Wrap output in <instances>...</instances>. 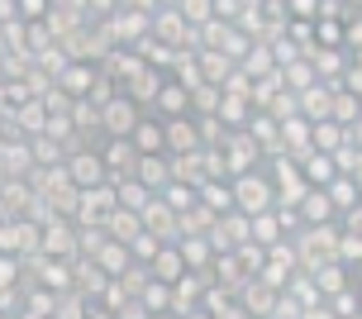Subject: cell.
Here are the masks:
<instances>
[{
	"label": "cell",
	"mask_w": 362,
	"mask_h": 319,
	"mask_svg": "<svg viewBox=\"0 0 362 319\" xmlns=\"http://www.w3.org/2000/svg\"><path fill=\"white\" fill-rule=\"evenodd\" d=\"M334 238H339V224L329 219V224H300V229L291 233V248H296V267L310 272V267H320L334 257Z\"/></svg>",
	"instance_id": "6da1fadb"
},
{
	"label": "cell",
	"mask_w": 362,
	"mask_h": 319,
	"mask_svg": "<svg viewBox=\"0 0 362 319\" xmlns=\"http://www.w3.org/2000/svg\"><path fill=\"white\" fill-rule=\"evenodd\" d=\"M229 191H234V210L238 214H262L276 205V195H272V177L262 167L253 172H243V177H229Z\"/></svg>",
	"instance_id": "7a4b0ae2"
},
{
	"label": "cell",
	"mask_w": 362,
	"mask_h": 319,
	"mask_svg": "<svg viewBox=\"0 0 362 319\" xmlns=\"http://www.w3.org/2000/svg\"><path fill=\"white\" fill-rule=\"evenodd\" d=\"M219 167H224V177H243V172L262 167V148H257L243 129H229L224 143H219Z\"/></svg>",
	"instance_id": "3957f363"
},
{
	"label": "cell",
	"mask_w": 362,
	"mask_h": 319,
	"mask_svg": "<svg viewBox=\"0 0 362 319\" xmlns=\"http://www.w3.org/2000/svg\"><path fill=\"white\" fill-rule=\"evenodd\" d=\"M144 120V105H134L124 91H115L100 105V139H129V129Z\"/></svg>",
	"instance_id": "277c9868"
},
{
	"label": "cell",
	"mask_w": 362,
	"mask_h": 319,
	"mask_svg": "<svg viewBox=\"0 0 362 319\" xmlns=\"http://www.w3.org/2000/svg\"><path fill=\"white\" fill-rule=\"evenodd\" d=\"M38 253H48V257H76V224L67 214L38 219Z\"/></svg>",
	"instance_id": "5b68a950"
},
{
	"label": "cell",
	"mask_w": 362,
	"mask_h": 319,
	"mask_svg": "<svg viewBox=\"0 0 362 319\" xmlns=\"http://www.w3.org/2000/svg\"><path fill=\"white\" fill-rule=\"evenodd\" d=\"M243 238H248V214H238V210L215 214V219H210V229H205V243H210V253H234Z\"/></svg>",
	"instance_id": "8992f818"
},
{
	"label": "cell",
	"mask_w": 362,
	"mask_h": 319,
	"mask_svg": "<svg viewBox=\"0 0 362 319\" xmlns=\"http://www.w3.org/2000/svg\"><path fill=\"white\" fill-rule=\"evenodd\" d=\"M0 253H10V257H29V253H38V219H29V214L0 219Z\"/></svg>",
	"instance_id": "52a82bcc"
},
{
	"label": "cell",
	"mask_w": 362,
	"mask_h": 319,
	"mask_svg": "<svg viewBox=\"0 0 362 319\" xmlns=\"http://www.w3.org/2000/svg\"><path fill=\"white\" fill-rule=\"evenodd\" d=\"M110 210H115V186H110V181H100V186H86V191H76L72 224H105Z\"/></svg>",
	"instance_id": "ba28073f"
},
{
	"label": "cell",
	"mask_w": 362,
	"mask_h": 319,
	"mask_svg": "<svg viewBox=\"0 0 362 319\" xmlns=\"http://www.w3.org/2000/svg\"><path fill=\"white\" fill-rule=\"evenodd\" d=\"M100 24H105V34L115 38V48H134V43L148 34V15L129 10V5H115V15H105Z\"/></svg>",
	"instance_id": "9c48e42d"
},
{
	"label": "cell",
	"mask_w": 362,
	"mask_h": 319,
	"mask_svg": "<svg viewBox=\"0 0 362 319\" xmlns=\"http://www.w3.org/2000/svg\"><path fill=\"white\" fill-rule=\"evenodd\" d=\"M186 19L177 15V5H158L153 15H148V38L153 43H167V48H186Z\"/></svg>",
	"instance_id": "30bf717a"
},
{
	"label": "cell",
	"mask_w": 362,
	"mask_h": 319,
	"mask_svg": "<svg viewBox=\"0 0 362 319\" xmlns=\"http://www.w3.org/2000/svg\"><path fill=\"white\" fill-rule=\"evenodd\" d=\"M62 172L72 177L76 191H86V186H100V181H110V177H105V162H100V153H95V148H76V153H67Z\"/></svg>",
	"instance_id": "8fae6325"
},
{
	"label": "cell",
	"mask_w": 362,
	"mask_h": 319,
	"mask_svg": "<svg viewBox=\"0 0 362 319\" xmlns=\"http://www.w3.org/2000/svg\"><path fill=\"white\" fill-rule=\"evenodd\" d=\"M158 86H163V71H153V67L144 62V57H139V62H134V67H129L124 76H119V91H124L134 105H153Z\"/></svg>",
	"instance_id": "7c38bea8"
},
{
	"label": "cell",
	"mask_w": 362,
	"mask_h": 319,
	"mask_svg": "<svg viewBox=\"0 0 362 319\" xmlns=\"http://www.w3.org/2000/svg\"><path fill=\"white\" fill-rule=\"evenodd\" d=\"M95 153H100V162H105V177L119 181V177H134V162H139V148L129 139H100L95 143Z\"/></svg>",
	"instance_id": "4fadbf2b"
},
{
	"label": "cell",
	"mask_w": 362,
	"mask_h": 319,
	"mask_svg": "<svg viewBox=\"0 0 362 319\" xmlns=\"http://www.w3.org/2000/svg\"><path fill=\"white\" fill-rule=\"evenodd\" d=\"M276 286H267L262 277H248V282L238 286V310L243 315H253V319H272V310H276Z\"/></svg>",
	"instance_id": "5bb4252c"
},
{
	"label": "cell",
	"mask_w": 362,
	"mask_h": 319,
	"mask_svg": "<svg viewBox=\"0 0 362 319\" xmlns=\"http://www.w3.org/2000/svg\"><path fill=\"white\" fill-rule=\"evenodd\" d=\"M139 219H144V233H153L158 243H177L181 233H177V214L163 205V195H153L144 210H139Z\"/></svg>",
	"instance_id": "9a60e30c"
},
{
	"label": "cell",
	"mask_w": 362,
	"mask_h": 319,
	"mask_svg": "<svg viewBox=\"0 0 362 319\" xmlns=\"http://www.w3.org/2000/svg\"><path fill=\"white\" fill-rule=\"evenodd\" d=\"M95 76H100V67H95V62H76V57H67V67L53 76V86L62 91V95L81 100V95L90 91V81H95Z\"/></svg>",
	"instance_id": "2e32d148"
},
{
	"label": "cell",
	"mask_w": 362,
	"mask_h": 319,
	"mask_svg": "<svg viewBox=\"0 0 362 319\" xmlns=\"http://www.w3.org/2000/svg\"><path fill=\"white\" fill-rule=\"evenodd\" d=\"M153 115H158V120L191 115V91L181 86V81H172V76H163V86H158V95H153Z\"/></svg>",
	"instance_id": "e0dca14e"
},
{
	"label": "cell",
	"mask_w": 362,
	"mask_h": 319,
	"mask_svg": "<svg viewBox=\"0 0 362 319\" xmlns=\"http://www.w3.org/2000/svg\"><path fill=\"white\" fill-rule=\"evenodd\" d=\"M191 148H200L196 115H177V120H163V153H191Z\"/></svg>",
	"instance_id": "ac0fdd59"
},
{
	"label": "cell",
	"mask_w": 362,
	"mask_h": 319,
	"mask_svg": "<svg viewBox=\"0 0 362 319\" xmlns=\"http://www.w3.org/2000/svg\"><path fill=\"white\" fill-rule=\"evenodd\" d=\"M105 282H110V277L100 272V267H95V257H81V253L72 257V291H76V296H86V301H100Z\"/></svg>",
	"instance_id": "d6986e66"
},
{
	"label": "cell",
	"mask_w": 362,
	"mask_h": 319,
	"mask_svg": "<svg viewBox=\"0 0 362 319\" xmlns=\"http://www.w3.org/2000/svg\"><path fill=\"white\" fill-rule=\"evenodd\" d=\"M134 177L144 181L148 191H163L167 181H172V158H167V153H139V162H134Z\"/></svg>",
	"instance_id": "ffe728a7"
},
{
	"label": "cell",
	"mask_w": 362,
	"mask_h": 319,
	"mask_svg": "<svg viewBox=\"0 0 362 319\" xmlns=\"http://www.w3.org/2000/svg\"><path fill=\"white\" fill-rule=\"evenodd\" d=\"M148 277H153V282H177V277H186V262H181V253H177V243H158V253H153V257H148Z\"/></svg>",
	"instance_id": "44dd1931"
},
{
	"label": "cell",
	"mask_w": 362,
	"mask_h": 319,
	"mask_svg": "<svg viewBox=\"0 0 362 319\" xmlns=\"http://www.w3.org/2000/svg\"><path fill=\"white\" fill-rule=\"evenodd\" d=\"M205 277H196V272H186V277H177L172 282V315H186V310H200V296H205Z\"/></svg>",
	"instance_id": "7402d4cb"
},
{
	"label": "cell",
	"mask_w": 362,
	"mask_h": 319,
	"mask_svg": "<svg viewBox=\"0 0 362 319\" xmlns=\"http://www.w3.org/2000/svg\"><path fill=\"white\" fill-rule=\"evenodd\" d=\"M325 195H329V205H334V214H344V210H358V195H362V177H334L325 181Z\"/></svg>",
	"instance_id": "603a6c76"
},
{
	"label": "cell",
	"mask_w": 362,
	"mask_h": 319,
	"mask_svg": "<svg viewBox=\"0 0 362 319\" xmlns=\"http://www.w3.org/2000/svg\"><path fill=\"white\" fill-rule=\"evenodd\" d=\"M310 282H315V291L320 296H334V291H344V286H353V267L344 262H320V267H310Z\"/></svg>",
	"instance_id": "cb8c5ba5"
},
{
	"label": "cell",
	"mask_w": 362,
	"mask_h": 319,
	"mask_svg": "<svg viewBox=\"0 0 362 319\" xmlns=\"http://www.w3.org/2000/svg\"><path fill=\"white\" fill-rule=\"evenodd\" d=\"M105 233L115 238V243H134L139 233H144V219H139V210H124V205H115V210L105 214Z\"/></svg>",
	"instance_id": "d4e9b609"
},
{
	"label": "cell",
	"mask_w": 362,
	"mask_h": 319,
	"mask_svg": "<svg viewBox=\"0 0 362 319\" xmlns=\"http://www.w3.org/2000/svg\"><path fill=\"white\" fill-rule=\"evenodd\" d=\"M196 200L205 205L210 214H224V210H234V191H229V181L224 177H210V181H200L196 186Z\"/></svg>",
	"instance_id": "484cf974"
},
{
	"label": "cell",
	"mask_w": 362,
	"mask_h": 319,
	"mask_svg": "<svg viewBox=\"0 0 362 319\" xmlns=\"http://www.w3.org/2000/svg\"><path fill=\"white\" fill-rule=\"evenodd\" d=\"M296 214H300V224H329V219H334V205H329L325 186H310V191L300 195Z\"/></svg>",
	"instance_id": "4316f807"
},
{
	"label": "cell",
	"mask_w": 362,
	"mask_h": 319,
	"mask_svg": "<svg viewBox=\"0 0 362 319\" xmlns=\"http://www.w3.org/2000/svg\"><path fill=\"white\" fill-rule=\"evenodd\" d=\"M177 253H181V262H186V272H205L210 267V243H205V233H181L177 238Z\"/></svg>",
	"instance_id": "83f0119b"
},
{
	"label": "cell",
	"mask_w": 362,
	"mask_h": 319,
	"mask_svg": "<svg viewBox=\"0 0 362 319\" xmlns=\"http://www.w3.org/2000/svg\"><path fill=\"white\" fill-rule=\"evenodd\" d=\"M196 71H200V81H210V86H219L229 71H234V62L219 53V48H196Z\"/></svg>",
	"instance_id": "f1b7e54d"
},
{
	"label": "cell",
	"mask_w": 362,
	"mask_h": 319,
	"mask_svg": "<svg viewBox=\"0 0 362 319\" xmlns=\"http://www.w3.org/2000/svg\"><path fill=\"white\" fill-rule=\"evenodd\" d=\"M234 67L243 71V76H253V81H257V76H272V71H276V62H272V48H267V43H257V38H253V43H248V53L238 57Z\"/></svg>",
	"instance_id": "f546056e"
},
{
	"label": "cell",
	"mask_w": 362,
	"mask_h": 319,
	"mask_svg": "<svg viewBox=\"0 0 362 319\" xmlns=\"http://www.w3.org/2000/svg\"><path fill=\"white\" fill-rule=\"evenodd\" d=\"M90 257H95V267H100L105 277H119V272H129V262H134V257H129V248H124V243H115V238H105V243L90 253Z\"/></svg>",
	"instance_id": "4dcf8cb0"
},
{
	"label": "cell",
	"mask_w": 362,
	"mask_h": 319,
	"mask_svg": "<svg viewBox=\"0 0 362 319\" xmlns=\"http://www.w3.org/2000/svg\"><path fill=\"white\" fill-rule=\"evenodd\" d=\"M129 143H134V148H139V153H163V120H158V115H153V120H139V124L129 129Z\"/></svg>",
	"instance_id": "1f68e13d"
},
{
	"label": "cell",
	"mask_w": 362,
	"mask_h": 319,
	"mask_svg": "<svg viewBox=\"0 0 362 319\" xmlns=\"http://www.w3.org/2000/svg\"><path fill=\"white\" fill-rule=\"evenodd\" d=\"M248 115H253V105H248L243 95H224V91H219L215 120H219V124H224V129H243V124H248Z\"/></svg>",
	"instance_id": "d6a6232c"
},
{
	"label": "cell",
	"mask_w": 362,
	"mask_h": 319,
	"mask_svg": "<svg viewBox=\"0 0 362 319\" xmlns=\"http://www.w3.org/2000/svg\"><path fill=\"white\" fill-rule=\"evenodd\" d=\"M110 186H115V205H124V210H144L148 200H153V191L139 177H119V181H110Z\"/></svg>",
	"instance_id": "836d02e7"
},
{
	"label": "cell",
	"mask_w": 362,
	"mask_h": 319,
	"mask_svg": "<svg viewBox=\"0 0 362 319\" xmlns=\"http://www.w3.org/2000/svg\"><path fill=\"white\" fill-rule=\"evenodd\" d=\"M296 167H300V177H305L310 186H325V181L334 177V162H329V153H315V148H305V153L296 158Z\"/></svg>",
	"instance_id": "e575fe53"
},
{
	"label": "cell",
	"mask_w": 362,
	"mask_h": 319,
	"mask_svg": "<svg viewBox=\"0 0 362 319\" xmlns=\"http://www.w3.org/2000/svg\"><path fill=\"white\" fill-rule=\"evenodd\" d=\"M29 153H34V167H62L67 162V148L57 139H48V134H34L29 139Z\"/></svg>",
	"instance_id": "d590c367"
},
{
	"label": "cell",
	"mask_w": 362,
	"mask_h": 319,
	"mask_svg": "<svg viewBox=\"0 0 362 319\" xmlns=\"http://www.w3.org/2000/svg\"><path fill=\"white\" fill-rule=\"evenodd\" d=\"M329 162H334V172L339 177H362V143H339L334 153H329Z\"/></svg>",
	"instance_id": "8d00e7d4"
},
{
	"label": "cell",
	"mask_w": 362,
	"mask_h": 319,
	"mask_svg": "<svg viewBox=\"0 0 362 319\" xmlns=\"http://www.w3.org/2000/svg\"><path fill=\"white\" fill-rule=\"evenodd\" d=\"M329 120L334 124H362V110H358V95L353 91H334V100H329Z\"/></svg>",
	"instance_id": "74e56055"
},
{
	"label": "cell",
	"mask_w": 362,
	"mask_h": 319,
	"mask_svg": "<svg viewBox=\"0 0 362 319\" xmlns=\"http://www.w3.org/2000/svg\"><path fill=\"white\" fill-rule=\"evenodd\" d=\"M344 143V124H334V120H315L310 124V148L315 153H334Z\"/></svg>",
	"instance_id": "f35d334b"
},
{
	"label": "cell",
	"mask_w": 362,
	"mask_h": 319,
	"mask_svg": "<svg viewBox=\"0 0 362 319\" xmlns=\"http://www.w3.org/2000/svg\"><path fill=\"white\" fill-rule=\"evenodd\" d=\"M139 305H144L148 315H158V310H172V286H167V282H153V277H148V282L139 286Z\"/></svg>",
	"instance_id": "ab89813d"
},
{
	"label": "cell",
	"mask_w": 362,
	"mask_h": 319,
	"mask_svg": "<svg viewBox=\"0 0 362 319\" xmlns=\"http://www.w3.org/2000/svg\"><path fill=\"white\" fill-rule=\"evenodd\" d=\"M90 305H95V301L76 296V291H57V296H53V319H86Z\"/></svg>",
	"instance_id": "60d3db41"
},
{
	"label": "cell",
	"mask_w": 362,
	"mask_h": 319,
	"mask_svg": "<svg viewBox=\"0 0 362 319\" xmlns=\"http://www.w3.org/2000/svg\"><path fill=\"white\" fill-rule=\"evenodd\" d=\"M153 195H163V205L172 214H181V210H191V205H196V186H186V181H167L163 191H153Z\"/></svg>",
	"instance_id": "b9f144b4"
},
{
	"label": "cell",
	"mask_w": 362,
	"mask_h": 319,
	"mask_svg": "<svg viewBox=\"0 0 362 319\" xmlns=\"http://www.w3.org/2000/svg\"><path fill=\"white\" fill-rule=\"evenodd\" d=\"M276 76H281V86H286V91H305L310 81H320L305 57H296V62H286V67H276Z\"/></svg>",
	"instance_id": "7bdbcfd3"
},
{
	"label": "cell",
	"mask_w": 362,
	"mask_h": 319,
	"mask_svg": "<svg viewBox=\"0 0 362 319\" xmlns=\"http://www.w3.org/2000/svg\"><path fill=\"white\" fill-rule=\"evenodd\" d=\"M334 262H344V267H358L362 262V233L339 229V238H334Z\"/></svg>",
	"instance_id": "ee69618b"
},
{
	"label": "cell",
	"mask_w": 362,
	"mask_h": 319,
	"mask_svg": "<svg viewBox=\"0 0 362 319\" xmlns=\"http://www.w3.org/2000/svg\"><path fill=\"white\" fill-rule=\"evenodd\" d=\"M234 262L243 267L248 277H257V272H262V262H267V248H262V243H253V238H243V243L234 248Z\"/></svg>",
	"instance_id": "f6af8a7d"
},
{
	"label": "cell",
	"mask_w": 362,
	"mask_h": 319,
	"mask_svg": "<svg viewBox=\"0 0 362 319\" xmlns=\"http://www.w3.org/2000/svg\"><path fill=\"white\" fill-rule=\"evenodd\" d=\"M325 310H329L334 319L358 315V286H344V291H334V296H325Z\"/></svg>",
	"instance_id": "bcb514c9"
},
{
	"label": "cell",
	"mask_w": 362,
	"mask_h": 319,
	"mask_svg": "<svg viewBox=\"0 0 362 319\" xmlns=\"http://www.w3.org/2000/svg\"><path fill=\"white\" fill-rule=\"evenodd\" d=\"M29 62H34V67L43 71V76H48V81H53L57 71L67 67V53H62V48H57V43H48V48H38V53L29 57Z\"/></svg>",
	"instance_id": "7dc6e473"
},
{
	"label": "cell",
	"mask_w": 362,
	"mask_h": 319,
	"mask_svg": "<svg viewBox=\"0 0 362 319\" xmlns=\"http://www.w3.org/2000/svg\"><path fill=\"white\" fill-rule=\"evenodd\" d=\"M177 15L191 24V29H200V24H210L215 19V5L210 0H177Z\"/></svg>",
	"instance_id": "c3c4849f"
},
{
	"label": "cell",
	"mask_w": 362,
	"mask_h": 319,
	"mask_svg": "<svg viewBox=\"0 0 362 319\" xmlns=\"http://www.w3.org/2000/svg\"><path fill=\"white\" fill-rule=\"evenodd\" d=\"M315 48H344V19H315Z\"/></svg>",
	"instance_id": "681fc988"
},
{
	"label": "cell",
	"mask_w": 362,
	"mask_h": 319,
	"mask_svg": "<svg viewBox=\"0 0 362 319\" xmlns=\"http://www.w3.org/2000/svg\"><path fill=\"white\" fill-rule=\"evenodd\" d=\"M215 105H219V86H210V81L191 86V115H215Z\"/></svg>",
	"instance_id": "f907efd6"
},
{
	"label": "cell",
	"mask_w": 362,
	"mask_h": 319,
	"mask_svg": "<svg viewBox=\"0 0 362 319\" xmlns=\"http://www.w3.org/2000/svg\"><path fill=\"white\" fill-rule=\"evenodd\" d=\"M262 115H272V120H291V115H296V91L276 86V91H272V100H267V110H262Z\"/></svg>",
	"instance_id": "816d5d0a"
},
{
	"label": "cell",
	"mask_w": 362,
	"mask_h": 319,
	"mask_svg": "<svg viewBox=\"0 0 362 319\" xmlns=\"http://www.w3.org/2000/svg\"><path fill=\"white\" fill-rule=\"evenodd\" d=\"M53 10V0H15V15L24 19V24H34V19H43Z\"/></svg>",
	"instance_id": "f5cc1de1"
},
{
	"label": "cell",
	"mask_w": 362,
	"mask_h": 319,
	"mask_svg": "<svg viewBox=\"0 0 362 319\" xmlns=\"http://www.w3.org/2000/svg\"><path fill=\"white\" fill-rule=\"evenodd\" d=\"M215 5V19H224V24H238V15H243V0H210Z\"/></svg>",
	"instance_id": "db71d44e"
},
{
	"label": "cell",
	"mask_w": 362,
	"mask_h": 319,
	"mask_svg": "<svg viewBox=\"0 0 362 319\" xmlns=\"http://www.w3.org/2000/svg\"><path fill=\"white\" fill-rule=\"evenodd\" d=\"M315 10H320V0H286L291 19H315Z\"/></svg>",
	"instance_id": "11a10c76"
},
{
	"label": "cell",
	"mask_w": 362,
	"mask_h": 319,
	"mask_svg": "<svg viewBox=\"0 0 362 319\" xmlns=\"http://www.w3.org/2000/svg\"><path fill=\"white\" fill-rule=\"evenodd\" d=\"M115 319H148V310L139 305V296H129V301L119 305V310H115Z\"/></svg>",
	"instance_id": "9f6ffc18"
},
{
	"label": "cell",
	"mask_w": 362,
	"mask_h": 319,
	"mask_svg": "<svg viewBox=\"0 0 362 319\" xmlns=\"http://www.w3.org/2000/svg\"><path fill=\"white\" fill-rule=\"evenodd\" d=\"M296 319H334V315H329V310H325V301H320V305H305V310H300Z\"/></svg>",
	"instance_id": "6f0895ef"
},
{
	"label": "cell",
	"mask_w": 362,
	"mask_h": 319,
	"mask_svg": "<svg viewBox=\"0 0 362 319\" xmlns=\"http://www.w3.org/2000/svg\"><path fill=\"white\" fill-rule=\"evenodd\" d=\"M119 5H129V10H139V15H153V10H158V0H119Z\"/></svg>",
	"instance_id": "680465c9"
},
{
	"label": "cell",
	"mask_w": 362,
	"mask_h": 319,
	"mask_svg": "<svg viewBox=\"0 0 362 319\" xmlns=\"http://www.w3.org/2000/svg\"><path fill=\"white\" fill-rule=\"evenodd\" d=\"M86 319H115V315H110V310H100V305H90V310H86Z\"/></svg>",
	"instance_id": "91938a15"
},
{
	"label": "cell",
	"mask_w": 362,
	"mask_h": 319,
	"mask_svg": "<svg viewBox=\"0 0 362 319\" xmlns=\"http://www.w3.org/2000/svg\"><path fill=\"white\" fill-rule=\"evenodd\" d=\"M181 319H210V315H205V310H186Z\"/></svg>",
	"instance_id": "94428289"
},
{
	"label": "cell",
	"mask_w": 362,
	"mask_h": 319,
	"mask_svg": "<svg viewBox=\"0 0 362 319\" xmlns=\"http://www.w3.org/2000/svg\"><path fill=\"white\" fill-rule=\"evenodd\" d=\"M148 319H177V315H172V310H158V315H148Z\"/></svg>",
	"instance_id": "6125c7cd"
},
{
	"label": "cell",
	"mask_w": 362,
	"mask_h": 319,
	"mask_svg": "<svg viewBox=\"0 0 362 319\" xmlns=\"http://www.w3.org/2000/svg\"><path fill=\"white\" fill-rule=\"evenodd\" d=\"M5 319H29V315H19V310H15V315H5Z\"/></svg>",
	"instance_id": "be15d7a7"
},
{
	"label": "cell",
	"mask_w": 362,
	"mask_h": 319,
	"mask_svg": "<svg viewBox=\"0 0 362 319\" xmlns=\"http://www.w3.org/2000/svg\"><path fill=\"white\" fill-rule=\"evenodd\" d=\"M344 5H353V10H358V0H344Z\"/></svg>",
	"instance_id": "e7e4bbea"
},
{
	"label": "cell",
	"mask_w": 362,
	"mask_h": 319,
	"mask_svg": "<svg viewBox=\"0 0 362 319\" xmlns=\"http://www.w3.org/2000/svg\"><path fill=\"white\" fill-rule=\"evenodd\" d=\"M158 5H177V0H158Z\"/></svg>",
	"instance_id": "03108f58"
},
{
	"label": "cell",
	"mask_w": 362,
	"mask_h": 319,
	"mask_svg": "<svg viewBox=\"0 0 362 319\" xmlns=\"http://www.w3.org/2000/svg\"><path fill=\"white\" fill-rule=\"evenodd\" d=\"M0 53H5V34H0Z\"/></svg>",
	"instance_id": "003e7915"
}]
</instances>
